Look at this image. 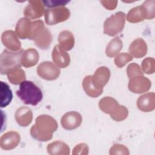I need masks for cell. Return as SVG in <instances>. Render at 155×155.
Returning <instances> with one entry per match:
<instances>
[{
  "instance_id": "e0dca14e",
  "label": "cell",
  "mask_w": 155,
  "mask_h": 155,
  "mask_svg": "<svg viewBox=\"0 0 155 155\" xmlns=\"http://www.w3.org/2000/svg\"><path fill=\"white\" fill-rule=\"evenodd\" d=\"M128 50L132 56L141 58L147 53V45L142 38H137L130 44Z\"/></svg>"
},
{
  "instance_id": "277c9868",
  "label": "cell",
  "mask_w": 155,
  "mask_h": 155,
  "mask_svg": "<svg viewBox=\"0 0 155 155\" xmlns=\"http://www.w3.org/2000/svg\"><path fill=\"white\" fill-rule=\"evenodd\" d=\"M99 108L105 113L110 115L115 121L120 122L125 120L128 115V109L124 105H120L113 97L107 96L99 101Z\"/></svg>"
},
{
  "instance_id": "f1b7e54d",
  "label": "cell",
  "mask_w": 155,
  "mask_h": 155,
  "mask_svg": "<svg viewBox=\"0 0 155 155\" xmlns=\"http://www.w3.org/2000/svg\"><path fill=\"white\" fill-rule=\"evenodd\" d=\"M133 60V56L127 53H120L116 55L114 64L118 68L124 67L127 63Z\"/></svg>"
},
{
  "instance_id": "7c38bea8",
  "label": "cell",
  "mask_w": 155,
  "mask_h": 155,
  "mask_svg": "<svg viewBox=\"0 0 155 155\" xmlns=\"http://www.w3.org/2000/svg\"><path fill=\"white\" fill-rule=\"evenodd\" d=\"M1 41L3 45L10 51H18L21 50V43L16 33L13 30H6L1 35Z\"/></svg>"
},
{
  "instance_id": "9a60e30c",
  "label": "cell",
  "mask_w": 155,
  "mask_h": 155,
  "mask_svg": "<svg viewBox=\"0 0 155 155\" xmlns=\"http://www.w3.org/2000/svg\"><path fill=\"white\" fill-rule=\"evenodd\" d=\"M53 62L59 68H66L70 63L69 54L59 45H56L52 50L51 54Z\"/></svg>"
},
{
  "instance_id": "d4e9b609",
  "label": "cell",
  "mask_w": 155,
  "mask_h": 155,
  "mask_svg": "<svg viewBox=\"0 0 155 155\" xmlns=\"http://www.w3.org/2000/svg\"><path fill=\"white\" fill-rule=\"evenodd\" d=\"M123 46L122 41L119 37H116L111 39L107 45L105 49V54L108 57L115 56L122 50Z\"/></svg>"
},
{
  "instance_id": "30bf717a",
  "label": "cell",
  "mask_w": 155,
  "mask_h": 155,
  "mask_svg": "<svg viewBox=\"0 0 155 155\" xmlns=\"http://www.w3.org/2000/svg\"><path fill=\"white\" fill-rule=\"evenodd\" d=\"M45 8L42 1L38 0L29 1L24 9V15L30 19H35L42 17Z\"/></svg>"
},
{
  "instance_id": "7402d4cb",
  "label": "cell",
  "mask_w": 155,
  "mask_h": 155,
  "mask_svg": "<svg viewBox=\"0 0 155 155\" xmlns=\"http://www.w3.org/2000/svg\"><path fill=\"white\" fill-rule=\"evenodd\" d=\"M59 45L65 51L71 50L74 45V38L73 34L68 30L62 31L58 36Z\"/></svg>"
},
{
  "instance_id": "4316f807",
  "label": "cell",
  "mask_w": 155,
  "mask_h": 155,
  "mask_svg": "<svg viewBox=\"0 0 155 155\" xmlns=\"http://www.w3.org/2000/svg\"><path fill=\"white\" fill-rule=\"evenodd\" d=\"M140 6L144 19H152L155 16V1L148 0L145 1Z\"/></svg>"
},
{
  "instance_id": "2e32d148",
  "label": "cell",
  "mask_w": 155,
  "mask_h": 155,
  "mask_svg": "<svg viewBox=\"0 0 155 155\" xmlns=\"http://www.w3.org/2000/svg\"><path fill=\"white\" fill-rule=\"evenodd\" d=\"M137 107L142 111L150 112L155 108V94L153 92L148 93L139 97Z\"/></svg>"
},
{
  "instance_id": "1f68e13d",
  "label": "cell",
  "mask_w": 155,
  "mask_h": 155,
  "mask_svg": "<svg viewBox=\"0 0 155 155\" xmlns=\"http://www.w3.org/2000/svg\"><path fill=\"white\" fill-rule=\"evenodd\" d=\"M110 154L111 155L116 154H130L129 150L127 147L124 145L116 143L113 145L110 150Z\"/></svg>"
},
{
  "instance_id": "5bb4252c",
  "label": "cell",
  "mask_w": 155,
  "mask_h": 155,
  "mask_svg": "<svg viewBox=\"0 0 155 155\" xmlns=\"http://www.w3.org/2000/svg\"><path fill=\"white\" fill-rule=\"evenodd\" d=\"M20 135L15 131H10L1 136L0 138L1 148L4 150H11L16 148L20 142Z\"/></svg>"
},
{
  "instance_id": "603a6c76",
  "label": "cell",
  "mask_w": 155,
  "mask_h": 155,
  "mask_svg": "<svg viewBox=\"0 0 155 155\" xmlns=\"http://www.w3.org/2000/svg\"><path fill=\"white\" fill-rule=\"evenodd\" d=\"M82 87L85 93L90 97H97L102 94L103 90L96 88L91 81V76L88 75L84 78L82 81Z\"/></svg>"
},
{
  "instance_id": "83f0119b",
  "label": "cell",
  "mask_w": 155,
  "mask_h": 155,
  "mask_svg": "<svg viewBox=\"0 0 155 155\" xmlns=\"http://www.w3.org/2000/svg\"><path fill=\"white\" fill-rule=\"evenodd\" d=\"M126 19L131 23H137L144 20L140 6H137L131 8L127 13Z\"/></svg>"
},
{
  "instance_id": "4dcf8cb0",
  "label": "cell",
  "mask_w": 155,
  "mask_h": 155,
  "mask_svg": "<svg viewBox=\"0 0 155 155\" xmlns=\"http://www.w3.org/2000/svg\"><path fill=\"white\" fill-rule=\"evenodd\" d=\"M127 73L129 79L136 76L143 75V73L140 66L136 63H131L128 65Z\"/></svg>"
},
{
  "instance_id": "ba28073f",
  "label": "cell",
  "mask_w": 155,
  "mask_h": 155,
  "mask_svg": "<svg viewBox=\"0 0 155 155\" xmlns=\"http://www.w3.org/2000/svg\"><path fill=\"white\" fill-rule=\"evenodd\" d=\"M38 75L42 79L47 81L56 79L60 75V69L50 61L42 62L36 69Z\"/></svg>"
},
{
  "instance_id": "44dd1931",
  "label": "cell",
  "mask_w": 155,
  "mask_h": 155,
  "mask_svg": "<svg viewBox=\"0 0 155 155\" xmlns=\"http://www.w3.org/2000/svg\"><path fill=\"white\" fill-rule=\"evenodd\" d=\"M47 153L51 155H68L70 154V148L67 144L56 140L49 143L47 147Z\"/></svg>"
},
{
  "instance_id": "ffe728a7",
  "label": "cell",
  "mask_w": 155,
  "mask_h": 155,
  "mask_svg": "<svg viewBox=\"0 0 155 155\" xmlns=\"http://www.w3.org/2000/svg\"><path fill=\"white\" fill-rule=\"evenodd\" d=\"M39 55L38 51L33 48H30L23 51L21 57L22 65L25 68L35 66L38 62Z\"/></svg>"
},
{
  "instance_id": "d6986e66",
  "label": "cell",
  "mask_w": 155,
  "mask_h": 155,
  "mask_svg": "<svg viewBox=\"0 0 155 155\" xmlns=\"http://www.w3.org/2000/svg\"><path fill=\"white\" fill-rule=\"evenodd\" d=\"M31 28V22L28 18L24 17L19 19L16 27L15 33L18 38L22 39H28Z\"/></svg>"
},
{
  "instance_id": "836d02e7",
  "label": "cell",
  "mask_w": 155,
  "mask_h": 155,
  "mask_svg": "<svg viewBox=\"0 0 155 155\" xmlns=\"http://www.w3.org/2000/svg\"><path fill=\"white\" fill-rule=\"evenodd\" d=\"M69 1H42L43 4L47 7H64Z\"/></svg>"
},
{
  "instance_id": "8fae6325",
  "label": "cell",
  "mask_w": 155,
  "mask_h": 155,
  "mask_svg": "<svg viewBox=\"0 0 155 155\" xmlns=\"http://www.w3.org/2000/svg\"><path fill=\"white\" fill-rule=\"evenodd\" d=\"M82 117L80 113L76 111H69L64 114L61 119L62 127L67 130H72L80 126Z\"/></svg>"
},
{
  "instance_id": "52a82bcc",
  "label": "cell",
  "mask_w": 155,
  "mask_h": 155,
  "mask_svg": "<svg viewBox=\"0 0 155 155\" xmlns=\"http://www.w3.org/2000/svg\"><path fill=\"white\" fill-rule=\"evenodd\" d=\"M70 16L69 9L65 7L48 8L45 11V21L47 24L52 25L67 21Z\"/></svg>"
},
{
  "instance_id": "7a4b0ae2",
  "label": "cell",
  "mask_w": 155,
  "mask_h": 155,
  "mask_svg": "<svg viewBox=\"0 0 155 155\" xmlns=\"http://www.w3.org/2000/svg\"><path fill=\"white\" fill-rule=\"evenodd\" d=\"M16 95L24 104L31 105H36L43 97L41 90L30 81H24L19 84Z\"/></svg>"
},
{
  "instance_id": "5b68a950",
  "label": "cell",
  "mask_w": 155,
  "mask_h": 155,
  "mask_svg": "<svg viewBox=\"0 0 155 155\" xmlns=\"http://www.w3.org/2000/svg\"><path fill=\"white\" fill-rule=\"evenodd\" d=\"M21 49L18 51H12L4 50L0 56V73L7 74L10 70L21 68V57L23 53Z\"/></svg>"
},
{
  "instance_id": "8992f818",
  "label": "cell",
  "mask_w": 155,
  "mask_h": 155,
  "mask_svg": "<svg viewBox=\"0 0 155 155\" xmlns=\"http://www.w3.org/2000/svg\"><path fill=\"white\" fill-rule=\"evenodd\" d=\"M125 14L118 12L107 18L104 23V33L110 36H114L122 32L125 22Z\"/></svg>"
},
{
  "instance_id": "e575fe53",
  "label": "cell",
  "mask_w": 155,
  "mask_h": 155,
  "mask_svg": "<svg viewBox=\"0 0 155 155\" xmlns=\"http://www.w3.org/2000/svg\"><path fill=\"white\" fill-rule=\"evenodd\" d=\"M101 3L107 10H114L117 4V1H101Z\"/></svg>"
},
{
  "instance_id": "ac0fdd59",
  "label": "cell",
  "mask_w": 155,
  "mask_h": 155,
  "mask_svg": "<svg viewBox=\"0 0 155 155\" xmlns=\"http://www.w3.org/2000/svg\"><path fill=\"white\" fill-rule=\"evenodd\" d=\"M15 118L16 122L21 127H27L33 120L31 110L27 107H21L15 112Z\"/></svg>"
},
{
  "instance_id": "484cf974",
  "label": "cell",
  "mask_w": 155,
  "mask_h": 155,
  "mask_svg": "<svg viewBox=\"0 0 155 155\" xmlns=\"http://www.w3.org/2000/svg\"><path fill=\"white\" fill-rule=\"evenodd\" d=\"M9 82L13 85H19L24 81L26 78L25 71L21 68H17L10 70L7 74Z\"/></svg>"
},
{
  "instance_id": "cb8c5ba5",
  "label": "cell",
  "mask_w": 155,
  "mask_h": 155,
  "mask_svg": "<svg viewBox=\"0 0 155 155\" xmlns=\"http://www.w3.org/2000/svg\"><path fill=\"white\" fill-rule=\"evenodd\" d=\"M1 102L0 105L1 108L7 107L12 101L13 98V94L12 90L9 85L2 81H1Z\"/></svg>"
},
{
  "instance_id": "6da1fadb",
  "label": "cell",
  "mask_w": 155,
  "mask_h": 155,
  "mask_svg": "<svg viewBox=\"0 0 155 155\" xmlns=\"http://www.w3.org/2000/svg\"><path fill=\"white\" fill-rule=\"evenodd\" d=\"M58 124L56 120L51 116L47 114H41L38 116L35 124L30 128L31 137L41 142H47L53 137V133L56 131Z\"/></svg>"
},
{
  "instance_id": "3957f363",
  "label": "cell",
  "mask_w": 155,
  "mask_h": 155,
  "mask_svg": "<svg viewBox=\"0 0 155 155\" xmlns=\"http://www.w3.org/2000/svg\"><path fill=\"white\" fill-rule=\"evenodd\" d=\"M28 39L33 40L35 45L42 50H47L52 41L50 30L44 25L42 20L31 22V28Z\"/></svg>"
},
{
  "instance_id": "9c48e42d",
  "label": "cell",
  "mask_w": 155,
  "mask_h": 155,
  "mask_svg": "<svg viewBox=\"0 0 155 155\" xmlns=\"http://www.w3.org/2000/svg\"><path fill=\"white\" fill-rule=\"evenodd\" d=\"M151 83L149 79L143 75H139L130 79L128 87L130 91L140 94L148 91L151 88Z\"/></svg>"
},
{
  "instance_id": "f546056e",
  "label": "cell",
  "mask_w": 155,
  "mask_h": 155,
  "mask_svg": "<svg viewBox=\"0 0 155 155\" xmlns=\"http://www.w3.org/2000/svg\"><path fill=\"white\" fill-rule=\"evenodd\" d=\"M141 68L143 71L147 74H153L155 71V61L153 58H145L141 64Z\"/></svg>"
},
{
  "instance_id": "4fadbf2b",
  "label": "cell",
  "mask_w": 155,
  "mask_h": 155,
  "mask_svg": "<svg viewBox=\"0 0 155 155\" xmlns=\"http://www.w3.org/2000/svg\"><path fill=\"white\" fill-rule=\"evenodd\" d=\"M110 71L107 67H99L91 76V81L94 86L99 90H103L110 78Z\"/></svg>"
},
{
  "instance_id": "d6a6232c",
  "label": "cell",
  "mask_w": 155,
  "mask_h": 155,
  "mask_svg": "<svg viewBox=\"0 0 155 155\" xmlns=\"http://www.w3.org/2000/svg\"><path fill=\"white\" fill-rule=\"evenodd\" d=\"M88 147L86 143H81L76 145L73 149L72 154L73 155L77 154H88Z\"/></svg>"
}]
</instances>
